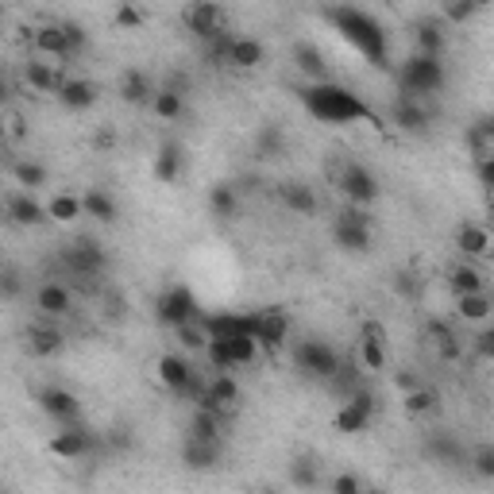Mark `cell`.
<instances>
[{
    "instance_id": "obj_40",
    "label": "cell",
    "mask_w": 494,
    "mask_h": 494,
    "mask_svg": "<svg viewBox=\"0 0 494 494\" xmlns=\"http://www.w3.org/2000/svg\"><path fill=\"white\" fill-rule=\"evenodd\" d=\"M402 406H406V414H414V417H437L440 414V394L433 386H417L414 394H406Z\"/></svg>"
},
{
    "instance_id": "obj_59",
    "label": "cell",
    "mask_w": 494,
    "mask_h": 494,
    "mask_svg": "<svg viewBox=\"0 0 494 494\" xmlns=\"http://www.w3.org/2000/svg\"><path fill=\"white\" fill-rule=\"evenodd\" d=\"M15 293H20V274H15V271H5V298L12 302Z\"/></svg>"
},
{
    "instance_id": "obj_58",
    "label": "cell",
    "mask_w": 494,
    "mask_h": 494,
    "mask_svg": "<svg viewBox=\"0 0 494 494\" xmlns=\"http://www.w3.org/2000/svg\"><path fill=\"white\" fill-rule=\"evenodd\" d=\"M117 147V131L112 128H97L93 131V151H112Z\"/></svg>"
},
{
    "instance_id": "obj_51",
    "label": "cell",
    "mask_w": 494,
    "mask_h": 494,
    "mask_svg": "<svg viewBox=\"0 0 494 494\" xmlns=\"http://www.w3.org/2000/svg\"><path fill=\"white\" fill-rule=\"evenodd\" d=\"M471 352L483 359V364H494V324H483L471 340Z\"/></svg>"
},
{
    "instance_id": "obj_53",
    "label": "cell",
    "mask_w": 494,
    "mask_h": 494,
    "mask_svg": "<svg viewBox=\"0 0 494 494\" xmlns=\"http://www.w3.org/2000/svg\"><path fill=\"white\" fill-rule=\"evenodd\" d=\"M143 8H136V5H120L117 8V27H124V31H139L143 27Z\"/></svg>"
},
{
    "instance_id": "obj_35",
    "label": "cell",
    "mask_w": 494,
    "mask_h": 494,
    "mask_svg": "<svg viewBox=\"0 0 494 494\" xmlns=\"http://www.w3.org/2000/svg\"><path fill=\"white\" fill-rule=\"evenodd\" d=\"M155 86H151V77H147L143 70H124L120 77V97L128 105H151L155 101Z\"/></svg>"
},
{
    "instance_id": "obj_29",
    "label": "cell",
    "mask_w": 494,
    "mask_h": 494,
    "mask_svg": "<svg viewBox=\"0 0 494 494\" xmlns=\"http://www.w3.org/2000/svg\"><path fill=\"white\" fill-rule=\"evenodd\" d=\"M46 448H51V456H58V459H81V456L93 452V437L86 429H62V433L51 437Z\"/></svg>"
},
{
    "instance_id": "obj_19",
    "label": "cell",
    "mask_w": 494,
    "mask_h": 494,
    "mask_svg": "<svg viewBox=\"0 0 494 494\" xmlns=\"http://www.w3.org/2000/svg\"><path fill=\"white\" fill-rule=\"evenodd\" d=\"M31 46H36L39 58H55V62H70L74 58V46L66 39L62 24H43L36 27V36H31Z\"/></svg>"
},
{
    "instance_id": "obj_3",
    "label": "cell",
    "mask_w": 494,
    "mask_h": 494,
    "mask_svg": "<svg viewBox=\"0 0 494 494\" xmlns=\"http://www.w3.org/2000/svg\"><path fill=\"white\" fill-rule=\"evenodd\" d=\"M444 86H448V66H444V58H429V55L414 51L402 62V70H398L402 97H417V101H425V97L440 93Z\"/></svg>"
},
{
    "instance_id": "obj_25",
    "label": "cell",
    "mask_w": 494,
    "mask_h": 494,
    "mask_svg": "<svg viewBox=\"0 0 494 494\" xmlns=\"http://www.w3.org/2000/svg\"><path fill=\"white\" fill-rule=\"evenodd\" d=\"M290 55H293V66H298V70L309 77V86H317V81L328 77V62H324V55H321V46H317V43L298 39Z\"/></svg>"
},
{
    "instance_id": "obj_38",
    "label": "cell",
    "mask_w": 494,
    "mask_h": 494,
    "mask_svg": "<svg viewBox=\"0 0 494 494\" xmlns=\"http://www.w3.org/2000/svg\"><path fill=\"white\" fill-rule=\"evenodd\" d=\"M209 209L217 212L221 221H236V212H240V193L232 190V182H217L209 190Z\"/></svg>"
},
{
    "instance_id": "obj_14",
    "label": "cell",
    "mask_w": 494,
    "mask_h": 494,
    "mask_svg": "<svg viewBox=\"0 0 494 494\" xmlns=\"http://www.w3.org/2000/svg\"><path fill=\"white\" fill-rule=\"evenodd\" d=\"M252 336L259 340L262 352H283L290 344V317L283 309H259L255 321H252Z\"/></svg>"
},
{
    "instance_id": "obj_61",
    "label": "cell",
    "mask_w": 494,
    "mask_h": 494,
    "mask_svg": "<svg viewBox=\"0 0 494 494\" xmlns=\"http://www.w3.org/2000/svg\"><path fill=\"white\" fill-rule=\"evenodd\" d=\"M364 494H386V487H364Z\"/></svg>"
},
{
    "instance_id": "obj_33",
    "label": "cell",
    "mask_w": 494,
    "mask_h": 494,
    "mask_svg": "<svg viewBox=\"0 0 494 494\" xmlns=\"http://www.w3.org/2000/svg\"><path fill=\"white\" fill-rule=\"evenodd\" d=\"M456 317L459 321H471V324H487L494 317V293H468V298H456Z\"/></svg>"
},
{
    "instance_id": "obj_34",
    "label": "cell",
    "mask_w": 494,
    "mask_h": 494,
    "mask_svg": "<svg viewBox=\"0 0 494 494\" xmlns=\"http://www.w3.org/2000/svg\"><path fill=\"white\" fill-rule=\"evenodd\" d=\"M425 336L433 340V348L440 352V359H459V355H464V348H459V336H456V328H452L448 321L429 317V324H425Z\"/></svg>"
},
{
    "instance_id": "obj_60",
    "label": "cell",
    "mask_w": 494,
    "mask_h": 494,
    "mask_svg": "<svg viewBox=\"0 0 494 494\" xmlns=\"http://www.w3.org/2000/svg\"><path fill=\"white\" fill-rule=\"evenodd\" d=\"M8 136H12V139H24V136H27V128H24L20 117H8Z\"/></svg>"
},
{
    "instance_id": "obj_11",
    "label": "cell",
    "mask_w": 494,
    "mask_h": 494,
    "mask_svg": "<svg viewBox=\"0 0 494 494\" xmlns=\"http://www.w3.org/2000/svg\"><path fill=\"white\" fill-rule=\"evenodd\" d=\"M386 328L378 321H364L359 324V344H355V364L367 375L386 371Z\"/></svg>"
},
{
    "instance_id": "obj_42",
    "label": "cell",
    "mask_w": 494,
    "mask_h": 494,
    "mask_svg": "<svg viewBox=\"0 0 494 494\" xmlns=\"http://www.w3.org/2000/svg\"><path fill=\"white\" fill-rule=\"evenodd\" d=\"M46 212H51V221H58V224H74L81 212H86V205H81V197H74V193H55L51 201H46Z\"/></svg>"
},
{
    "instance_id": "obj_46",
    "label": "cell",
    "mask_w": 494,
    "mask_h": 494,
    "mask_svg": "<svg viewBox=\"0 0 494 494\" xmlns=\"http://www.w3.org/2000/svg\"><path fill=\"white\" fill-rule=\"evenodd\" d=\"M151 112H155L159 120H178V117L186 112V97L159 89V93H155V101H151Z\"/></svg>"
},
{
    "instance_id": "obj_36",
    "label": "cell",
    "mask_w": 494,
    "mask_h": 494,
    "mask_svg": "<svg viewBox=\"0 0 494 494\" xmlns=\"http://www.w3.org/2000/svg\"><path fill=\"white\" fill-rule=\"evenodd\" d=\"M221 433H224V414H209V409H193V417H190V437H193V440L221 444Z\"/></svg>"
},
{
    "instance_id": "obj_47",
    "label": "cell",
    "mask_w": 494,
    "mask_h": 494,
    "mask_svg": "<svg viewBox=\"0 0 494 494\" xmlns=\"http://www.w3.org/2000/svg\"><path fill=\"white\" fill-rule=\"evenodd\" d=\"M209 394L217 398L221 406H236L240 402V383L232 375H212L209 378Z\"/></svg>"
},
{
    "instance_id": "obj_7",
    "label": "cell",
    "mask_w": 494,
    "mask_h": 494,
    "mask_svg": "<svg viewBox=\"0 0 494 494\" xmlns=\"http://www.w3.org/2000/svg\"><path fill=\"white\" fill-rule=\"evenodd\" d=\"M371 212L367 209H344L336 224H333V243L340 247V252H348V255H364L371 252Z\"/></svg>"
},
{
    "instance_id": "obj_1",
    "label": "cell",
    "mask_w": 494,
    "mask_h": 494,
    "mask_svg": "<svg viewBox=\"0 0 494 494\" xmlns=\"http://www.w3.org/2000/svg\"><path fill=\"white\" fill-rule=\"evenodd\" d=\"M321 15L340 31V39L352 43L371 66H378V70L390 66V39H386V27L378 24V15H371L364 8H352V5H340V8L328 5V8H321Z\"/></svg>"
},
{
    "instance_id": "obj_6",
    "label": "cell",
    "mask_w": 494,
    "mask_h": 494,
    "mask_svg": "<svg viewBox=\"0 0 494 494\" xmlns=\"http://www.w3.org/2000/svg\"><path fill=\"white\" fill-rule=\"evenodd\" d=\"M155 371H159V383L167 386L170 394H178V398H186V402H197L209 390V383H201V375L186 364V355H174V352L159 355Z\"/></svg>"
},
{
    "instance_id": "obj_49",
    "label": "cell",
    "mask_w": 494,
    "mask_h": 494,
    "mask_svg": "<svg viewBox=\"0 0 494 494\" xmlns=\"http://www.w3.org/2000/svg\"><path fill=\"white\" fill-rule=\"evenodd\" d=\"M283 147H286V136L271 124V128H262V131H259V139H255V155H259V159H278V155H283Z\"/></svg>"
},
{
    "instance_id": "obj_56",
    "label": "cell",
    "mask_w": 494,
    "mask_h": 494,
    "mask_svg": "<svg viewBox=\"0 0 494 494\" xmlns=\"http://www.w3.org/2000/svg\"><path fill=\"white\" fill-rule=\"evenodd\" d=\"M394 386H398V390H402V398H406V394H414V390L421 386V378H417V371L402 367V371H394Z\"/></svg>"
},
{
    "instance_id": "obj_26",
    "label": "cell",
    "mask_w": 494,
    "mask_h": 494,
    "mask_svg": "<svg viewBox=\"0 0 494 494\" xmlns=\"http://www.w3.org/2000/svg\"><path fill=\"white\" fill-rule=\"evenodd\" d=\"M448 290H452V298H468V293H483V290H487V278H483V271L475 267L471 259H459L456 267L448 271Z\"/></svg>"
},
{
    "instance_id": "obj_41",
    "label": "cell",
    "mask_w": 494,
    "mask_h": 494,
    "mask_svg": "<svg viewBox=\"0 0 494 494\" xmlns=\"http://www.w3.org/2000/svg\"><path fill=\"white\" fill-rule=\"evenodd\" d=\"M290 483L298 490H313L321 483V464L313 456H293L290 459Z\"/></svg>"
},
{
    "instance_id": "obj_50",
    "label": "cell",
    "mask_w": 494,
    "mask_h": 494,
    "mask_svg": "<svg viewBox=\"0 0 494 494\" xmlns=\"http://www.w3.org/2000/svg\"><path fill=\"white\" fill-rule=\"evenodd\" d=\"M205 355H209V364H212V371H217V375H232V371H236V364H232V348H228V340H212Z\"/></svg>"
},
{
    "instance_id": "obj_62",
    "label": "cell",
    "mask_w": 494,
    "mask_h": 494,
    "mask_svg": "<svg viewBox=\"0 0 494 494\" xmlns=\"http://www.w3.org/2000/svg\"><path fill=\"white\" fill-rule=\"evenodd\" d=\"M255 494H278V490H274V487H262V490H255Z\"/></svg>"
},
{
    "instance_id": "obj_28",
    "label": "cell",
    "mask_w": 494,
    "mask_h": 494,
    "mask_svg": "<svg viewBox=\"0 0 494 494\" xmlns=\"http://www.w3.org/2000/svg\"><path fill=\"white\" fill-rule=\"evenodd\" d=\"M24 81L36 93H55L58 97V89L66 86V74L58 70V66H51V62H43V58H31L27 66H24Z\"/></svg>"
},
{
    "instance_id": "obj_55",
    "label": "cell",
    "mask_w": 494,
    "mask_h": 494,
    "mask_svg": "<svg viewBox=\"0 0 494 494\" xmlns=\"http://www.w3.org/2000/svg\"><path fill=\"white\" fill-rule=\"evenodd\" d=\"M62 31H66V39H70L74 55H81V51H86V43H89L86 27H81V24H74V20H62Z\"/></svg>"
},
{
    "instance_id": "obj_16",
    "label": "cell",
    "mask_w": 494,
    "mask_h": 494,
    "mask_svg": "<svg viewBox=\"0 0 494 494\" xmlns=\"http://www.w3.org/2000/svg\"><path fill=\"white\" fill-rule=\"evenodd\" d=\"M182 24H186L190 36L205 46L217 36H224V8L221 5H190L182 12Z\"/></svg>"
},
{
    "instance_id": "obj_21",
    "label": "cell",
    "mask_w": 494,
    "mask_h": 494,
    "mask_svg": "<svg viewBox=\"0 0 494 494\" xmlns=\"http://www.w3.org/2000/svg\"><path fill=\"white\" fill-rule=\"evenodd\" d=\"M221 459H224V448L221 444H209V440H193L186 437L182 444V464L197 475H205V471H217L221 468Z\"/></svg>"
},
{
    "instance_id": "obj_27",
    "label": "cell",
    "mask_w": 494,
    "mask_h": 494,
    "mask_svg": "<svg viewBox=\"0 0 494 494\" xmlns=\"http://www.w3.org/2000/svg\"><path fill=\"white\" fill-rule=\"evenodd\" d=\"M414 43H417V55H429V58H444V51H448V31H444L440 20H417L414 27Z\"/></svg>"
},
{
    "instance_id": "obj_2",
    "label": "cell",
    "mask_w": 494,
    "mask_h": 494,
    "mask_svg": "<svg viewBox=\"0 0 494 494\" xmlns=\"http://www.w3.org/2000/svg\"><path fill=\"white\" fill-rule=\"evenodd\" d=\"M302 108L321 124H375V128H383L375 117V108L367 101H359V93H352L348 86H336V81L305 86L302 89Z\"/></svg>"
},
{
    "instance_id": "obj_5",
    "label": "cell",
    "mask_w": 494,
    "mask_h": 494,
    "mask_svg": "<svg viewBox=\"0 0 494 494\" xmlns=\"http://www.w3.org/2000/svg\"><path fill=\"white\" fill-rule=\"evenodd\" d=\"M62 271L70 278H81V283H89V278H101L108 271V252L101 240H74L70 247H62Z\"/></svg>"
},
{
    "instance_id": "obj_30",
    "label": "cell",
    "mask_w": 494,
    "mask_h": 494,
    "mask_svg": "<svg viewBox=\"0 0 494 494\" xmlns=\"http://www.w3.org/2000/svg\"><path fill=\"white\" fill-rule=\"evenodd\" d=\"M182 167H186L182 147H178V143H162V147H159V155H155L151 174H155V182L170 186V182H178V178H182Z\"/></svg>"
},
{
    "instance_id": "obj_63",
    "label": "cell",
    "mask_w": 494,
    "mask_h": 494,
    "mask_svg": "<svg viewBox=\"0 0 494 494\" xmlns=\"http://www.w3.org/2000/svg\"><path fill=\"white\" fill-rule=\"evenodd\" d=\"M5 494H12V490H5Z\"/></svg>"
},
{
    "instance_id": "obj_17",
    "label": "cell",
    "mask_w": 494,
    "mask_h": 494,
    "mask_svg": "<svg viewBox=\"0 0 494 494\" xmlns=\"http://www.w3.org/2000/svg\"><path fill=\"white\" fill-rule=\"evenodd\" d=\"M5 209H8V221H12L15 228H39V224L51 221V212H46V205L39 201L36 193H27V190L8 193Z\"/></svg>"
},
{
    "instance_id": "obj_4",
    "label": "cell",
    "mask_w": 494,
    "mask_h": 494,
    "mask_svg": "<svg viewBox=\"0 0 494 494\" xmlns=\"http://www.w3.org/2000/svg\"><path fill=\"white\" fill-rule=\"evenodd\" d=\"M340 364L344 359L336 355V348L328 340L309 336V340L293 344V367H298L302 375H309V378H317V383H333V375L340 371Z\"/></svg>"
},
{
    "instance_id": "obj_44",
    "label": "cell",
    "mask_w": 494,
    "mask_h": 494,
    "mask_svg": "<svg viewBox=\"0 0 494 494\" xmlns=\"http://www.w3.org/2000/svg\"><path fill=\"white\" fill-rule=\"evenodd\" d=\"M174 336H178V344H182L186 352H209V344H212L205 321H190L182 328H174Z\"/></svg>"
},
{
    "instance_id": "obj_43",
    "label": "cell",
    "mask_w": 494,
    "mask_h": 494,
    "mask_svg": "<svg viewBox=\"0 0 494 494\" xmlns=\"http://www.w3.org/2000/svg\"><path fill=\"white\" fill-rule=\"evenodd\" d=\"M468 468L475 479H483V483H494V444H475V448L468 452Z\"/></svg>"
},
{
    "instance_id": "obj_52",
    "label": "cell",
    "mask_w": 494,
    "mask_h": 494,
    "mask_svg": "<svg viewBox=\"0 0 494 494\" xmlns=\"http://www.w3.org/2000/svg\"><path fill=\"white\" fill-rule=\"evenodd\" d=\"M364 479H359L355 471H340L333 483H328V494H364Z\"/></svg>"
},
{
    "instance_id": "obj_32",
    "label": "cell",
    "mask_w": 494,
    "mask_h": 494,
    "mask_svg": "<svg viewBox=\"0 0 494 494\" xmlns=\"http://www.w3.org/2000/svg\"><path fill=\"white\" fill-rule=\"evenodd\" d=\"M278 201H283L290 212H298V217H313V212L321 209L317 193H313L305 182H283L278 186Z\"/></svg>"
},
{
    "instance_id": "obj_45",
    "label": "cell",
    "mask_w": 494,
    "mask_h": 494,
    "mask_svg": "<svg viewBox=\"0 0 494 494\" xmlns=\"http://www.w3.org/2000/svg\"><path fill=\"white\" fill-rule=\"evenodd\" d=\"M228 348H232V364H236V371H240V367H255V364H259V355H262V348H259V340H255V336H236V340H228Z\"/></svg>"
},
{
    "instance_id": "obj_31",
    "label": "cell",
    "mask_w": 494,
    "mask_h": 494,
    "mask_svg": "<svg viewBox=\"0 0 494 494\" xmlns=\"http://www.w3.org/2000/svg\"><path fill=\"white\" fill-rule=\"evenodd\" d=\"M267 51H262V43L252 39V36H232V46H228V66L232 70H255L262 66Z\"/></svg>"
},
{
    "instance_id": "obj_13",
    "label": "cell",
    "mask_w": 494,
    "mask_h": 494,
    "mask_svg": "<svg viewBox=\"0 0 494 494\" xmlns=\"http://www.w3.org/2000/svg\"><path fill=\"white\" fill-rule=\"evenodd\" d=\"M36 313L43 321H62L74 313V286L70 283H58V278H46V283L36 286Z\"/></svg>"
},
{
    "instance_id": "obj_37",
    "label": "cell",
    "mask_w": 494,
    "mask_h": 494,
    "mask_svg": "<svg viewBox=\"0 0 494 494\" xmlns=\"http://www.w3.org/2000/svg\"><path fill=\"white\" fill-rule=\"evenodd\" d=\"M81 205H86V217H93L97 224L117 221V197L105 193V190H89L86 197H81Z\"/></svg>"
},
{
    "instance_id": "obj_10",
    "label": "cell",
    "mask_w": 494,
    "mask_h": 494,
    "mask_svg": "<svg viewBox=\"0 0 494 494\" xmlns=\"http://www.w3.org/2000/svg\"><path fill=\"white\" fill-rule=\"evenodd\" d=\"M36 406H39L51 421H58L62 429H74V421L81 417V398H77L70 386H58V383H55V386H43V390L36 394Z\"/></svg>"
},
{
    "instance_id": "obj_39",
    "label": "cell",
    "mask_w": 494,
    "mask_h": 494,
    "mask_svg": "<svg viewBox=\"0 0 494 494\" xmlns=\"http://www.w3.org/2000/svg\"><path fill=\"white\" fill-rule=\"evenodd\" d=\"M12 178H15V186H24L27 193H36V190H43L46 182H51V170L43 167V162H31V159H20L12 167Z\"/></svg>"
},
{
    "instance_id": "obj_23",
    "label": "cell",
    "mask_w": 494,
    "mask_h": 494,
    "mask_svg": "<svg viewBox=\"0 0 494 494\" xmlns=\"http://www.w3.org/2000/svg\"><path fill=\"white\" fill-rule=\"evenodd\" d=\"M456 252L464 259H487V255H494V236L483 224H459L456 228Z\"/></svg>"
},
{
    "instance_id": "obj_22",
    "label": "cell",
    "mask_w": 494,
    "mask_h": 494,
    "mask_svg": "<svg viewBox=\"0 0 494 494\" xmlns=\"http://www.w3.org/2000/svg\"><path fill=\"white\" fill-rule=\"evenodd\" d=\"M58 101L70 112H86L101 101V89H97V81H89V77H66V86L58 89Z\"/></svg>"
},
{
    "instance_id": "obj_20",
    "label": "cell",
    "mask_w": 494,
    "mask_h": 494,
    "mask_svg": "<svg viewBox=\"0 0 494 494\" xmlns=\"http://www.w3.org/2000/svg\"><path fill=\"white\" fill-rule=\"evenodd\" d=\"M201 321L212 340H236V336H252L255 313H209Z\"/></svg>"
},
{
    "instance_id": "obj_57",
    "label": "cell",
    "mask_w": 494,
    "mask_h": 494,
    "mask_svg": "<svg viewBox=\"0 0 494 494\" xmlns=\"http://www.w3.org/2000/svg\"><path fill=\"white\" fill-rule=\"evenodd\" d=\"M190 86H193V77H190L186 70H174V74L167 77V86H162V89H167V93H178V97H186V93H190Z\"/></svg>"
},
{
    "instance_id": "obj_15",
    "label": "cell",
    "mask_w": 494,
    "mask_h": 494,
    "mask_svg": "<svg viewBox=\"0 0 494 494\" xmlns=\"http://www.w3.org/2000/svg\"><path fill=\"white\" fill-rule=\"evenodd\" d=\"M433 120H437V112L429 108V101H417V97H398L390 105V124L406 131V136H425L433 128Z\"/></svg>"
},
{
    "instance_id": "obj_48",
    "label": "cell",
    "mask_w": 494,
    "mask_h": 494,
    "mask_svg": "<svg viewBox=\"0 0 494 494\" xmlns=\"http://www.w3.org/2000/svg\"><path fill=\"white\" fill-rule=\"evenodd\" d=\"M479 0H444V5H440V15H444V20H448V24H468L471 20V15H479Z\"/></svg>"
},
{
    "instance_id": "obj_9",
    "label": "cell",
    "mask_w": 494,
    "mask_h": 494,
    "mask_svg": "<svg viewBox=\"0 0 494 494\" xmlns=\"http://www.w3.org/2000/svg\"><path fill=\"white\" fill-rule=\"evenodd\" d=\"M336 186H340V193L348 197L355 209H371L378 197H383V186H378V178L364 167V162H344Z\"/></svg>"
},
{
    "instance_id": "obj_18",
    "label": "cell",
    "mask_w": 494,
    "mask_h": 494,
    "mask_svg": "<svg viewBox=\"0 0 494 494\" xmlns=\"http://www.w3.org/2000/svg\"><path fill=\"white\" fill-rule=\"evenodd\" d=\"M27 348H31V355H39V359H55V355H62V348H66L62 324H55V321H36V324H27Z\"/></svg>"
},
{
    "instance_id": "obj_24",
    "label": "cell",
    "mask_w": 494,
    "mask_h": 494,
    "mask_svg": "<svg viewBox=\"0 0 494 494\" xmlns=\"http://www.w3.org/2000/svg\"><path fill=\"white\" fill-rule=\"evenodd\" d=\"M425 456L433 459L440 468H456V464H468V452L452 433H433L425 437Z\"/></svg>"
},
{
    "instance_id": "obj_12",
    "label": "cell",
    "mask_w": 494,
    "mask_h": 494,
    "mask_svg": "<svg viewBox=\"0 0 494 494\" xmlns=\"http://www.w3.org/2000/svg\"><path fill=\"white\" fill-rule=\"evenodd\" d=\"M371 414H375V394L364 386V390H355L352 398L333 414V429L344 433V437H359L371 425Z\"/></svg>"
},
{
    "instance_id": "obj_54",
    "label": "cell",
    "mask_w": 494,
    "mask_h": 494,
    "mask_svg": "<svg viewBox=\"0 0 494 494\" xmlns=\"http://www.w3.org/2000/svg\"><path fill=\"white\" fill-rule=\"evenodd\" d=\"M475 178H479V186H483L487 193H494V155L475 159Z\"/></svg>"
},
{
    "instance_id": "obj_8",
    "label": "cell",
    "mask_w": 494,
    "mask_h": 494,
    "mask_svg": "<svg viewBox=\"0 0 494 494\" xmlns=\"http://www.w3.org/2000/svg\"><path fill=\"white\" fill-rule=\"evenodd\" d=\"M155 317L167 328H182L190 321H201V305H197V293L190 286H170L159 293L155 302Z\"/></svg>"
}]
</instances>
